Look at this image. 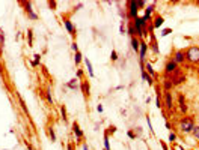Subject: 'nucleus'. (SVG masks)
<instances>
[{
    "label": "nucleus",
    "instance_id": "10",
    "mask_svg": "<svg viewBox=\"0 0 199 150\" xmlns=\"http://www.w3.org/2000/svg\"><path fill=\"white\" fill-rule=\"evenodd\" d=\"M82 90H83V96H84V99H89V96H91V87H89V83L88 81H82Z\"/></svg>",
    "mask_w": 199,
    "mask_h": 150
},
{
    "label": "nucleus",
    "instance_id": "7",
    "mask_svg": "<svg viewBox=\"0 0 199 150\" xmlns=\"http://www.w3.org/2000/svg\"><path fill=\"white\" fill-rule=\"evenodd\" d=\"M71 126H73V132L75 134V138L79 140V141H82V140H83V131L80 129V125H79L77 122H73Z\"/></svg>",
    "mask_w": 199,
    "mask_h": 150
},
{
    "label": "nucleus",
    "instance_id": "31",
    "mask_svg": "<svg viewBox=\"0 0 199 150\" xmlns=\"http://www.w3.org/2000/svg\"><path fill=\"white\" fill-rule=\"evenodd\" d=\"M169 33H172V29H163L161 30V36H168Z\"/></svg>",
    "mask_w": 199,
    "mask_h": 150
},
{
    "label": "nucleus",
    "instance_id": "14",
    "mask_svg": "<svg viewBox=\"0 0 199 150\" xmlns=\"http://www.w3.org/2000/svg\"><path fill=\"white\" fill-rule=\"evenodd\" d=\"M66 87H68V89H71V90L79 89V80H77V78H73V80H70L66 83Z\"/></svg>",
    "mask_w": 199,
    "mask_h": 150
},
{
    "label": "nucleus",
    "instance_id": "11",
    "mask_svg": "<svg viewBox=\"0 0 199 150\" xmlns=\"http://www.w3.org/2000/svg\"><path fill=\"white\" fill-rule=\"evenodd\" d=\"M152 26H154V29H159V27H161V26H163V23H164V18H163V17L161 15H155L154 17V18H152Z\"/></svg>",
    "mask_w": 199,
    "mask_h": 150
},
{
    "label": "nucleus",
    "instance_id": "19",
    "mask_svg": "<svg viewBox=\"0 0 199 150\" xmlns=\"http://www.w3.org/2000/svg\"><path fill=\"white\" fill-rule=\"evenodd\" d=\"M33 57H35V59L32 60V66H33V68H36V66L41 63V54H38V53H36V54L33 56Z\"/></svg>",
    "mask_w": 199,
    "mask_h": 150
},
{
    "label": "nucleus",
    "instance_id": "29",
    "mask_svg": "<svg viewBox=\"0 0 199 150\" xmlns=\"http://www.w3.org/2000/svg\"><path fill=\"white\" fill-rule=\"evenodd\" d=\"M127 135H128V138H130V140H136V137H137V134H136L134 131H131V129H130V131L127 132Z\"/></svg>",
    "mask_w": 199,
    "mask_h": 150
},
{
    "label": "nucleus",
    "instance_id": "13",
    "mask_svg": "<svg viewBox=\"0 0 199 150\" xmlns=\"http://www.w3.org/2000/svg\"><path fill=\"white\" fill-rule=\"evenodd\" d=\"M139 47H140V39L139 38H131V48L134 53H139Z\"/></svg>",
    "mask_w": 199,
    "mask_h": 150
},
{
    "label": "nucleus",
    "instance_id": "36",
    "mask_svg": "<svg viewBox=\"0 0 199 150\" xmlns=\"http://www.w3.org/2000/svg\"><path fill=\"white\" fill-rule=\"evenodd\" d=\"M146 123H148V129L152 132V123H151V119H149V117H146Z\"/></svg>",
    "mask_w": 199,
    "mask_h": 150
},
{
    "label": "nucleus",
    "instance_id": "37",
    "mask_svg": "<svg viewBox=\"0 0 199 150\" xmlns=\"http://www.w3.org/2000/svg\"><path fill=\"white\" fill-rule=\"evenodd\" d=\"M160 146L163 147V150H169V149H168V146H166V143H164V141H161V140H160Z\"/></svg>",
    "mask_w": 199,
    "mask_h": 150
},
{
    "label": "nucleus",
    "instance_id": "40",
    "mask_svg": "<svg viewBox=\"0 0 199 150\" xmlns=\"http://www.w3.org/2000/svg\"><path fill=\"white\" fill-rule=\"evenodd\" d=\"M66 150H74V146H73V144H68V146H66Z\"/></svg>",
    "mask_w": 199,
    "mask_h": 150
},
{
    "label": "nucleus",
    "instance_id": "15",
    "mask_svg": "<svg viewBox=\"0 0 199 150\" xmlns=\"http://www.w3.org/2000/svg\"><path fill=\"white\" fill-rule=\"evenodd\" d=\"M145 71H148V75H151L152 78H157V74H155V71L152 69L149 62H145Z\"/></svg>",
    "mask_w": 199,
    "mask_h": 150
},
{
    "label": "nucleus",
    "instance_id": "25",
    "mask_svg": "<svg viewBox=\"0 0 199 150\" xmlns=\"http://www.w3.org/2000/svg\"><path fill=\"white\" fill-rule=\"evenodd\" d=\"M60 113H62V119H64V122L66 123V122H68V117H66V108H65V105H62V107H60Z\"/></svg>",
    "mask_w": 199,
    "mask_h": 150
},
{
    "label": "nucleus",
    "instance_id": "39",
    "mask_svg": "<svg viewBox=\"0 0 199 150\" xmlns=\"http://www.w3.org/2000/svg\"><path fill=\"white\" fill-rule=\"evenodd\" d=\"M26 147H27L29 150H35V149H33V147H32V144H29V143H27V141H26Z\"/></svg>",
    "mask_w": 199,
    "mask_h": 150
},
{
    "label": "nucleus",
    "instance_id": "12",
    "mask_svg": "<svg viewBox=\"0 0 199 150\" xmlns=\"http://www.w3.org/2000/svg\"><path fill=\"white\" fill-rule=\"evenodd\" d=\"M155 92H157V93H155V105H157V107L159 108H161V87L160 86H155Z\"/></svg>",
    "mask_w": 199,
    "mask_h": 150
},
{
    "label": "nucleus",
    "instance_id": "9",
    "mask_svg": "<svg viewBox=\"0 0 199 150\" xmlns=\"http://www.w3.org/2000/svg\"><path fill=\"white\" fill-rule=\"evenodd\" d=\"M24 6H26V12H27L29 18H30V20H38V15L32 11V2H26Z\"/></svg>",
    "mask_w": 199,
    "mask_h": 150
},
{
    "label": "nucleus",
    "instance_id": "21",
    "mask_svg": "<svg viewBox=\"0 0 199 150\" xmlns=\"http://www.w3.org/2000/svg\"><path fill=\"white\" fill-rule=\"evenodd\" d=\"M104 149L106 150H112V146H110V140H109V135L104 132Z\"/></svg>",
    "mask_w": 199,
    "mask_h": 150
},
{
    "label": "nucleus",
    "instance_id": "20",
    "mask_svg": "<svg viewBox=\"0 0 199 150\" xmlns=\"http://www.w3.org/2000/svg\"><path fill=\"white\" fill-rule=\"evenodd\" d=\"M48 137H50V140H51V143H54V141H56V134H54L53 126L48 128Z\"/></svg>",
    "mask_w": 199,
    "mask_h": 150
},
{
    "label": "nucleus",
    "instance_id": "43",
    "mask_svg": "<svg viewBox=\"0 0 199 150\" xmlns=\"http://www.w3.org/2000/svg\"><path fill=\"white\" fill-rule=\"evenodd\" d=\"M103 150H106V149H103Z\"/></svg>",
    "mask_w": 199,
    "mask_h": 150
},
{
    "label": "nucleus",
    "instance_id": "4",
    "mask_svg": "<svg viewBox=\"0 0 199 150\" xmlns=\"http://www.w3.org/2000/svg\"><path fill=\"white\" fill-rule=\"evenodd\" d=\"M164 107L170 113L174 108V101H172V93L170 92H164Z\"/></svg>",
    "mask_w": 199,
    "mask_h": 150
},
{
    "label": "nucleus",
    "instance_id": "5",
    "mask_svg": "<svg viewBox=\"0 0 199 150\" xmlns=\"http://www.w3.org/2000/svg\"><path fill=\"white\" fill-rule=\"evenodd\" d=\"M64 24H65V27H66L68 33L71 35V38H73V39H75V36H77V33H75V29H74V26H73L71 20H70V18H64Z\"/></svg>",
    "mask_w": 199,
    "mask_h": 150
},
{
    "label": "nucleus",
    "instance_id": "27",
    "mask_svg": "<svg viewBox=\"0 0 199 150\" xmlns=\"http://www.w3.org/2000/svg\"><path fill=\"white\" fill-rule=\"evenodd\" d=\"M192 135H193L196 140H199V126H195V128H193V131H192Z\"/></svg>",
    "mask_w": 199,
    "mask_h": 150
},
{
    "label": "nucleus",
    "instance_id": "17",
    "mask_svg": "<svg viewBox=\"0 0 199 150\" xmlns=\"http://www.w3.org/2000/svg\"><path fill=\"white\" fill-rule=\"evenodd\" d=\"M178 102H179V110L183 111V113H187V105H186V99H184L183 95H179Z\"/></svg>",
    "mask_w": 199,
    "mask_h": 150
},
{
    "label": "nucleus",
    "instance_id": "1",
    "mask_svg": "<svg viewBox=\"0 0 199 150\" xmlns=\"http://www.w3.org/2000/svg\"><path fill=\"white\" fill-rule=\"evenodd\" d=\"M195 128V120L193 117H183L179 120V131L183 134H190Z\"/></svg>",
    "mask_w": 199,
    "mask_h": 150
},
{
    "label": "nucleus",
    "instance_id": "30",
    "mask_svg": "<svg viewBox=\"0 0 199 150\" xmlns=\"http://www.w3.org/2000/svg\"><path fill=\"white\" fill-rule=\"evenodd\" d=\"M169 141H170V144H172V143H175V141H177V135L174 134V132H170V134H169Z\"/></svg>",
    "mask_w": 199,
    "mask_h": 150
},
{
    "label": "nucleus",
    "instance_id": "6",
    "mask_svg": "<svg viewBox=\"0 0 199 150\" xmlns=\"http://www.w3.org/2000/svg\"><path fill=\"white\" fill-rule=\"evenodd\" d=\"M177 66L178 65L175 63L174 60H169L168 63H166V66H164V74H166V75H172L177 71Z\"/></svg>",
    "mask_w": 199,
    "mask_h": 150
},
{
    "label": "nucleus",
    "instance_id": "34",
    "mask_svg": "<svg viewBox=\"0 0 199 150\" xmlns=\"http://www.w3.org/2000/svg\"><path fill=\"white\" fill-rule=\"evenodd\" d=\"M75 78H77V80H80V78H83V71H82V69L77 71V77H75Z\"/></svg>",
    "mask_w": 199,
    "mask_h": 150
},
{
    "label": "nucleus",
    "instance_id": "38",
    "mask_svg": "<svg viewBox=\"0 0 199 150\" xmlns=\"http://www.w3.org/2000/svg\"><path fill=\"white\" fill-rule=\"evenodd\" d=\"M103 110H104V108H103V105L98 104V105H97V111H98V113H103Z\"/></svg>",
    "mask_w": 199,
    "mask_h": 150
},
{
    "label": "nucleus",
    "instance_id": "2",
    "mask_svg": "<svg viewBox=\"0 0 199 150\" xmlns=\"http://www.w3.org/2000/svg\"><path fill=\"white\" fill-rule=\"evenodd\" d=\"M186 59L190 60L192 63H199V48L198 47H190L186 51Z\"/></svg>",
    "mask_w": 199,
    "mask_h": 150
},
{
    "label": "nucleus",
    "instance_id": "16",
    "mask_svg": "<svg viewBox=\"0 0 199 150\" xmlns=\"http://www.w3.org/2000/svg\"><path fill=\"white\" fill-rule=\"evenodd\" d=\"M83 62H84L86 69H88V72H89V77L92 78V77H94V69H92V63H91V60H89L88 57H84V59H83Z\"/></svg>",
    "mask_w": 199,
    "mask_h": 150
},
{
    "label": "nucleus",
    "instance_id": "35",
    "mask_svg": "<svg viewBox=\"0 0 199 150\" xmlns=\"http://www.w3.org/2000/svg\"><path fill=\"white\" fill-rule=\"evenodd\" d=\"M137 3V8H145L146 6V3L143 2V0H139V2H136Z\"/></svg>",
    "mask_w": 199,
    "mask_h": 150
},
{
    "label": "nucleus",
    "instance_id": "33",
    "mask_svg": "<svg viewBox=\"0 0 199 150\" xmlns=\"http://www.w3.org/2000/svg\"><path fill=\"white\" fill-rule=\"evenodd\" d=\"M119 32H121V35H125L127 33V30L124 27V21H122V24H121V27H119Z\"/></svg>",
    "mask_w": 199,
    "mask_h": 150
},
{
    "label": "nucleus",
    "instance_id": "41",
    "mask_svg": "<svg viewBox=\"0 0 199 150\" xmlns=\"http://www.w3.org/2000/svg\"><path fill=\"white\" fill-rule=\"evenodd\" d=\"M48 5H50L51 8H56V2H48Z\"/></svg>",
    "mask_w": 199,
    "mask_h": 150
},
{
    "label": "nucleus",
    "instance_id": "26",
    "mask_svg": "<svg viewBox=\"0 0 199 150\" xmlns=\"http://www.w3.org/2000/svg\"><path fill=\"white\" fill-rule=\"evenodd\" d=\"M110 60H112V62H116V60H118V53H116V50H112V53H110Z\"/></svg>",
    "mask_w": 199,
    "mask_h": 150
},
{
    "label": "nucleus",
    "instance_id": "32",
    "mask_svg": "<svg viewBox=\"0 0 199 150\" xmlns=\"http://www.w3.org/2000/svg\"><path fill=\"white\" fill-rule=\"evenodd\" d=\"M71 48H73V51H74V53L79 51V45H77V42H75V41H73V44H71Z\"/></svg>",
    "mask_w": 199,
    "mask_h": 150
},
{
    "label": "nucleus",
    "instance_id": "8",
    "mask_svg": "<svg viewBox=\"0 0 199 150\" xmlns=\"http://www.w3.org/2000/svg\"><path fill=\"white\" fill-rule=\"evenodd\" d=\"M172 60H174L177 65H178V63H183V62L186 60V53H184L183 50H178V51H175L174 59H172Z\"/></svg>",
    "mask_w": 199,
    "mask_h": 150
},
{
    "label": "nucleus",
    "instance_id": "18",
    "mask_svg": "<svg viewBox=\"0 0 199 150\" xmlns=\"http://www.w3.org/2000/svg\"><path fill=\"white\" fill-rule=\"evenodd\" d=\"M127 33H128L131 38H134V36H136V29H134V26H133V21H130V24H128V29H127ZM136 38H137V36H136Z\"/></svg>",
    "mask_w": 199,
    "mask_h": 150
},
{
    "label": "nucleus",
    "instance_id": "28",
    "mask_svg": "<svg viewBox=\"0 0 199 150\" xmlns=\"http://www.w3.org/2000/svg\"><path fill=\"white\" fill-rule=\"evenodd\" d=\"M45 98H47V101H48V104H50V105H53V104H54L53 98H51V95H50V90H47V92H45Z\"/></svg>",
    "mask_w": 199,
    "mask_h": 150
},
{
    "label": "nucleus",
    "instance_id": "24",
    "mask_svg": "<svg viewBox=\"0 0 199 150\" xmlns=\"http://www.w3.org/2000/svg\"><path fill=\"white\" fill-rule=\"evenodd\" d=\"M115 132H116V126H115V125H110V126L107 128V131H106V134L110 137V135H113Z\"/></svg>",
    "mask_w": 199,
    "mask_h": 150
},
{
    "label": "nucleus",
    "instance_id": "42",
    "mask_svg": "<svg viewBox=\"0 0 199 150\" xmlns=\"http://www.w3.org/2000/svg\"><path fill=\"white\" fill-rule=\"evenodd\" d=\"M83 150H91V149L88 147V144H86V143H83Z\"/></svg>",
    "mask_w": 199,
    "mask_h": 150
},
{
    "label": "nucleus",
    "instance_id": "3",
    "mask_svg": "<svg viewBox=\"0 0 199 150\" xmlns=\"http://www.w3.org/2000/svg\"><path fill=\"white\" fill-rule=\"evenodd\" d=\"M128 18L130 20H136L139 17V8H137V3L136 2H128Z\"/></svg>",
    "mask_w": 199,
    "mask_h": 150
},
{
    "label": "nucleus",
    "instance_id": "23",
    "mask_svg": "<svg viewBox=\"0 0 199 150\" xmlns=\"http://www.w3.org/2000/svg\"><path fill=\"white\" fill-rule=\"evenodd\" d=\"M27 39H29V47H33V32H32V29L27 30Z\"/></svg>",
    "mask_w": 199,
    "mask_h": 150
},
{
    "label": "nucleus",
    "instance_id": "22",
    "mask_svg": "<svg viewBox=\"0 0 199 150\" xmlns=\"http://www.w3.org/2000/svg\"><path fill=\"white\" fill-rule=\"evenodd\" d=\"M82 60H83V57H82V53H80V51H77V53H75V56H74V62H75V65L79 66Z\"/></svg>",
    "mask_w": 199,
    "mask_h": 150
}]
</instances>
